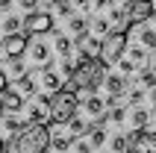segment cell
Instances as JSON below:
<instances>
[{"instance_id":"cell-1","label":"cell","mask_w":156,"mask_h":153,"mask_svg":"<svg viewBox=\"0 0 156 153\" xmlns=\"http://www.w3.org/2000/svg\"><path fill=\"white\" fill-rule=\"evenodd\" d=\"M47 127L30 121L24 130L9 136V153H44L47 150Z\"/></svg>"},{"instance_id":"cell-2","label":"cell","mask_w":156,"mask_h":153,"mask_svg":"<svg viewBox=\"0 0 156 153\" xmlns=\"http://www.w3.org/2000/svg\"><path fill=\"white\" fill-rule=\"evenodd\" d=\"M127 33H130V30H121V27H115V30H109V33L103 35V41H100V59H103L106 65H115V62L124 56L127 44H130Z\"/></svg>"},{"instance_id":"cell-3","label":"cell","mask_w":156,"mask_h":153,"mask_svg":"<svg viewBox=\"0 0 156 153\" xmlns=\"http://www.w3.org/2000/svg\"><path fill=\"white\" fill-rule=\"evenodd\" d=\"M30 38L33 35L30 33H6L3 35V41H0V47H3V59H27V47H30Z\"/></svg>"},{"instance_id":"cell-4","label":"cell","mask_w":156,"mask_h":153,"mask_svg":"<svg viewBox=\"0 0 156 153\" xmlns=\"http://www.w3.org/2000/svg\"><path fill=\"white\" fill-rule=\"evenodd\" d=\"M24 30L30 35L56 33V15H53V12H38V9H33V12H27V18H24Z\"/></svg>"},{"instance_id":"cell-5","label":"cell","mask_w":156,"mask_h":153,"mask_svg":"<svg viewBox=\"0 0 156 153\" xmlns=\"http://www.w3.org/2000/svg\"><path fill=\"white\" fill-rule=\"evenodd\" d=\"M47 150H71V141H74V133H71L68 121H53L50 127H47Z\"/></svg>"},{"instance_id":"cell-6","label":"cell","mask_w":156,"mask_h":153,"mask_svg":"<svg viewBox=\"0 0 156 153\" xmlns=\"http://www.w3.org/2000/svg\"><path fill=\"white\" fill-rule=\"evenodd\" d=\"M124 12H127V24H144V21H150V15L156 12V3L153 0H130L127 6H124Z\"/></svg>"},{"instance_id":"cell-7","label":"cell","mask_w":156,"mask_h":153,"mask_svg":"<svg viewBox=\"0 0 156 153\" xmlns=\"http://www.w3.org/2000/svg\"><path fill=\"white\" fill-rule=\"evenodd\" d=\"M62 85H65V76H62L59 71L53 68V59H50V62H44V65H41V71H38V88H41V91L56 94Z\"/></svg>"},{"instance_id":"cell-8","label":"cell","mask_w":156,"mask_h":153,"mask_svg":"<svg viewBox=\"0 0 156 153\" xmlns=\"http://www.w3.org/2000/svg\"><path fill=\"white\" fill-rule=\"evenodd\" d=\"M0 100H3V109H6V112H21V109L27 106V97H24L21 91H18V88H15L12 83H9L6 88L0 91Z\"/></svg>"},{"instance_id":"cell-9","label":"cell","mask_w":156,"mask_h":153,"mask_svg":"<svg viewBox=\"0 0 156 153\" xmlns=\"http://www.w3.org/2000/svg\"><path fill=\"white\" fill-rule=\"evenodd\" d=\"M27 56H30V62H35V65H44V62L53 59V47H50L47 41H33V38H30Z\"/></svg>"},{"instance_id":"cell-10","label":"cell","mask_w":156,"mask_h":153,"mask_svg":"<svg viewBox=\"0 0 156 153\" xmlns=\"http://www.w3.org/2000/svg\"><path fill=\"white\" fill-rule=\"evenodd\" d=\"M53 53L59 56V59H65V56H74V38L65 33H56L53 35Z\"/></svg>"},{"instance_id":"cell-11","label":"cell","mask_w":156,"mask_h":153,"mask_svg":"<svg viewBox=\"0 0 156 153\" xmlns=\"http://www.w3.org/2000/svg\"><path fill=\"white\" fill-rule=\"evenodd\" d=\"M12 83H15V88H18L21 94H24L27 100H30V97H35V91H38V83H35V80H33L30 74H21L18 80H12Z\"/></svg>"},{"instance_id":"cell-12","label":"cell","mask_w":156,"mask_h":153,"mask_svg":"<svg viewBox=\"0 0 156 153\" xmlns=\"http://www.w3.org/2000/svg\"><path fill=\"white\" fill-rule=\"evenodd\" d=\"M83 136L88 138V144H91V150H100V147H103L106 141H109V138H106V130L100 127V124H94V127H88L86 133H83Z\"/></svg>"},{"instance_id":"cell-13","label":"cell","mask_w":156,"mask_h":153,"mask_svg":"<svg viewBox=\"0 0 156 153\" xmlns=\"http://www.w3.org/2000/svg\"><path fill=\"white\" fill-rule=\"evenodd\" d=\"M80 103H83V109H86L88 118H97L100 112H106V100H103V97H97L94 91H91V97H86V100H80Z\"/></svg>"},{"instance_id":"cell-14","label":"cell","mask_w":156,"mask_h":153,"mask_svg":"<svg viewBox=\"0 0 156 153\" xmlns=\"http://www.w3.org/2000/svg\"><path fill=\"white\" fill-rule=\"evenodd\" d=\"M103 85L109 94H124L127 91V76L124 74H106L103 76Z\"/></svg>"},{"instance_id":"cell-15","label":"cell","mask_w":156,"mask_h":153,"mask_svg":"<svg viewBox=\"0 0 156 153\" xmlns=\"http://www.w3.org/2000/svg\"><path fill=\"white\" fill-rule=\"evenodd\" d=\"M130 150H136V153H156V133H147V130H144L141 138L130 147Z\"/></svg>"},{"instance_id":"cell-16","label":"cell","mask_w":156,"mask_h":153,"mask_svg":"<svg viewBox=\"0 0 156 153\" xmlns=\"http://www.w3.org/2000/svg\"><path fill=\"white\" fill-rule=\"evenodd\" d=\"M68 30H71L74 35H77V33H86V30H88L86 12H71V15H68Z\"/></svg>"},{"instance_id":"cell-17","label":"cell","mask_w":156,"mask_h":153,"mask_svg":"<svg viewBox=\"0 0 156 153\" xmlns=\"http://www.w3.org/2000/svg\"><path fill=\"white\" fill-rule=\"evenodd\" d=\"M21 27H24V18H21V15H12V12H9L3 21H0V30H3V35H6V33H18Z\"/></svg>"},{"instance_id":"cell-18","label":"cell","mask_w":156,"mask_h":153,"mask_svg":"<svg viewBox=\"0 0 156 153\" xmlns=\"http://www.w3.org/2000/svg\"><path fill=\"white\" fill-rule=\"evenodd\" d=\"M109 30H112V24H109V18H100V15H97L94 21H91V24H88V33L100 35V38H103V35L109 33Z\"/></svg>"},{"instance_id":"cell-19","label":"cell","mask_w":156,"mask_h":153,"mask_svg":"<svg viewBox=\"0 0 156 153\" xmlns=\"http://www.w3.org/2000/svg\"><path fill=\"white\" fill-rule=\"evenodd\" d=\"M68 127H71V133H74V136H83V133H86V130L91 127V124H88V121L83 118V115H77V112H74V115L68 118Z\"/></svg>"},{"instance_id":"cell-20","label":"cell","mask_w":156,"mask_h":153,"mask_svg":"<svg viewBox=\"0 0 156 153\" xmlns=\"http://www.w3.org/2000/svg\"><path fill=\"white\" fill-rule=\"evenodd\" d=\"M24 127H27V118H18V112H9V118H3V130H9V133H18Z\"/></svg>"},{"instance_id":"cell-21","label":"cell","mask_w":156,"mask_h":153,"mask_svg":"<svg viewBox=\"0 0 156 153\" xmlns=\"http://www.w3.org/2000/svg\"><path fill=\"white\" fill-rule=\"evenodd\" d=\"M127 53H130L127 59H133V65H136V68L147 62V47H141V44H139V47H130V44H127Z\"/></svg>"},{"instance_id":"cell-22","label":"cell","mask_w":156,"mask_h":153,"mask_svg":"<svg viewBox=\"0 0 156 153\" xmlns=\"http://www.w3.org/2000/svg\"><path fill=\"white\" fill-rule=\"evenodd\" d=\"M30 121H35V124H47V121H50V109H44L41 103L30 106Z\"/></svg>"},{"instance_id":"cell-23","label":"cell","mask_w":156,"mask_h":153,"mask_svg":"<svg viewBox=\"0 0 156 153\" xmlns=\"http://www.w3.org/2000/svg\"><path fill=\"white\" fill-rule=\"evenodd\" d=\"M139 44H141V47H147V50L156 47V30H153V27H144V30L139 33Z\"/></svg>"},{"instance_id":"cell-24","label":"cell","mask_w":156,"mask_h":153,"mask_svg":"<svg viewBox=\"0 0 156 153\" xmlns=\"http://www.w3.org/2000/svg\"><path fill=\"white\" fill-rule=\"evenodd\" d=\"M6 74H9V80H18L21 74H27V65H24V59H9V68H6Z\"/></svg>"},{"instance_id":"cell-25","label":"cell","mask_w":156,"mask_h":153,"mask_svg":"<svg viewBox=\"0 0 156 153\" xmlns=\"http://www.w3.org/2000/svg\"><path fill=\"white\" fill-rule=\"evenodd\" d=\"M139 83H141V88H153L156 85V71L153 68H141L139 71Z\"/></svg>"},{"instance_id":"cell-26","label":"cell","mask_w":156,"mask_h":153,"mask_svg":"<svg viewBox=\"0 0 156 153\" xmlns=\"http://www.w3.org/2000/svg\"><path fill=\"white\" fill-rule=\"evenodd\" d=\"M147 115H150V112L144 109V106H136V109H133V115H130V124H133V127H141V130H144V121H147Z\"/></svg>"},{"instance_id":"cell-27","label":"cell","mask_w":156,"mask_h":153,"mask_svg":"<svg viewBox=\"0 0 156 153\" xmlns=\"http://www.w3.org/2000/svg\"><path fill=\"white\" fill-rule=\"evenodd\" d=\"M106 115H109V121H115V124H121V121H127V106H109L106 109Z\"/></svg>"},{"instance_id":"cell-28","label":"cell","mask_w":156,"mask_h":153,"mask_svg":"<svg viewBox=\"0 0 156 153\" xmlns=\"http://www.w3.org/2000/svg\"><path fill=\"white\" fill-rule=\"evenodd\" d=\"M109 150H115V153H124V150H130V144H127V136H118L115 138H109Z\"/></svg>"},{"instance_id":"cell-29","label":"cell","mask_w":156,"mask_h":153,"mask_svg":"<svg viewBox=\"0 0 156 153\" xmlns=\"http://www.w3.org/2000/svg\"><path fill=\"white\" fill-rule=\"evenodd\" d=\"M71 150H77V153H91V144H88V138H74L71 141Z\"/></svg>"},{"instance_id":"cell-30","label":"cell","mask_w":156,"mask_h":153,"mask_svg":"<svg viewBox=\"0 0 156 153\" xmlns=\"http://www.w3.org/2000/svg\"><path fill=\"white\" fill-rule=\"evenodd\" d=\"M115 65H118V74H124V76H130L133 71H136V65H133V59H124V56H121L118 62H115Z\"/></svg>"},{"instance_id":"cell-31","label":"cell","mask_w":156,"mask_h":153,"mask_svg":"<svg viewBox=\"0 0 156 153\" xmlns=\"http://www.w3.org/2000/svg\"><path fill=\"white\" fill-rule=\"evenodd\" d=\"M59 74L65 76V80H71V76H74V59H71V56H65V59H62V65H59Z\"/></svg>"},{"instance_id":"cell-32","label":"cell","mask_w":156,"mask_h":153,"mask_svg":"<svg viewBox=\"0 0 156 153\" xmlns=\"http://www.w3.org/2000/svg\"><path fill=\"white\" fill-rule=\"evenodd\" d=\"M71 12H74V6H71L68 0H56V15L59 18H68Z\"/></svg>"},{"instance_id":"cell-33","label":"cell","mask_w":156,"mask_h":153,"mask_svg":"<svg viewBox=\"0 0 156 153\" xmlns=\"http://www.w3.org/2000/svg\"><path fill=\"white\" fill-rule=\"evenodd\" d=\"M127 97H130L133 106H139V103L144 100V88H133V91H127Z\"/></svg>"},{"instance_id":"cell-34","label":"cell","mask_w":156,"mask_h":153,"mask_svg":"<svg viewBox=\"0 0 156 153\" xmlns=\"http://www.w3.org/2000/svg\"><path fill=\"white\" fill-rule=\"evenodd\" d=\"M18 6L24 12H33V9H38V0H18Z\"/></svg>"},{"instance_id":"cell-35","label":"cell","mask_w":156,"mask_h":153,"mask_svg":"<svg viewBox=\"0 0 156 153\" xmlns=\"http://www.w3.org/2000/svg\"><path fill=\"white\" fill-rule=\"evenodd\" d=\"M74 9L77 12H91V0H74Z\"/></svg>"},{"instance_id":"cell-36","label":"cell","mask_w":156,"mask_h":153,"mask_svg":"<svg viewBox=\"0 0 156 153\" xmlns=\"http://www.w3.org/2000/svg\"><path fill=\"white\" fill-rule=\"evenodd\" d=\"M9 83H12V80H9V74H6V68H3V65H0V91H3V88H6Z\"/></svg>"},{"instance_id":"cell-37","label":"cell","mask_w":156,"mask_h":153,"mask_svg":"<svg viewBox=\"0 0 156 153\" xmlns=\"http://www.w3.org/2000/svg\"><path fill=\"white\" fill-rule=\"evenodd\" d=\"M144 130H147V133H156V115H147V121H144Z\"/></svg>"},{"instance_id":"cell-38","label":"cell","mask_w":156,"mask_h":153,"mask_svg":"<svg viewBox=\"0 0 156 153\" xmlns=\"http://www.w3.org/2000/svg\"><path fill=\"white\" fill-rule=\"evenodd\" d=\"M91 6L100 12V9H109V6H112V0H91Z\"/></svg>"},{"instance_id":"cell-39","label":"cell","mask_w":156,"mask_h":153,"mask_svg":"<svg viewBox=\"0 0 156 153\" xmlns=\"http://www.w3.org/2000/svg\"><path fill=\"white\" fill-rule=\"evenodd\" d=\"M12 3H15V0H0V12H9V9H12Z\"/></svg>"},{"instance_id":"cell-40","label":"cell","mask_w":156,"mask_h":153,"mask_svg":"<svg viewBox=\"0 0 156 153\" xmlns=\"http://www.w3.org/2000/svg\"><path fill=\"white\" fill-rule=\"evenodd\" d=\"M6 150H9V138L0 136V153H6Z\"/></svg>"},{"instance_id":"cell-41","label":"cell","mask_w":156,"mask_h":153,"mask_svg":"<svg viewBox=\"0 0 156 153\" xmlns=\"http://www.w3.org/2000/svg\"><path fill=\"white\" fill-rule=\"evenodd\" d=\"M150 100L156 103V85H153V88H150Z\"/></svg>"},{"instance_id":"cell-42","label":"cell","mask_w":156,"mask_h":153,"mask_svg":"<svg viewBox=\"0 0 156 153\" xmlns=\"http://www.w3.org/2000/svg\"><path fill=\"white\" fill-rule=\"evenodd\" d=\"M150 18H153V30H156V12H153V15H150Z\"/></svg>"},{"instance_id":"cell-43","label":"cell","mask_w":156,"mask_h":153,"mask_svg":"<svg viewBox=\"0 0 156 153\" xmlns=\"http://www.w3.org/2000/svg\"><path fill=\"white\" fill-rule=\"evenodd\" d=\"M153 65H156V47H153Z\"/></svg>"},{"instance_id":"cell-44","label":"cell","mask_w":156,"mask_h":153,"mask_svg":"<svg viewBox=\"0 0 156 153\" xmlns=\"http://www.w3.org/2000/svg\"><path fill=\"white\" fill-rule=\"evenodd\" d=\"M0 112H3V100H0Z\"/></svg>"},{"instance_id":"cell-45","label":"cell","mask_w":156,"mask_h":153,"mask_svg":"<svg viewBox=\"0 0 156 153\" xmlns=\"http://www.w3.org/2000/svg\"><path fill=\"white\" fill-rule=\"evenodd\" d=\"M0 56H3V47H0Z\"/></svg>"},{"instance_id":"cell-46","label":"cell","mask_w":156,"mask_h":153,"mask_svg":"<svg viewBox=\"0 0 156 153\" xmlns=\"http://www.w3.org/2000/svg\"><path fill=\"white\" fill-rule=\"evenodd\" d=\"M127 3H130V0H127Z\"/></svg>"},{"instance_id":"cell-47","label":"cell","mask_w":156,"mask_h":153,"mask_svg":"<svg viewBox=\"0 0 156 153\" xmlns=\"http://www.w3.org/2000/svg\"><path fill=\"white\" fill-rule=\"evenodd\" d=\"M53 3H56V0H53Z\"/></svg>"}]
</instances>
